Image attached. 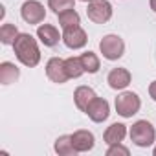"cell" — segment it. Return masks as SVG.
Masks as SVG:
<instances>
[{
  "label": "cell",
  "mask_w": 156,
  "mask_h": 156,
  "mask_svg": "<svg viewBox=\"0 0 156 156\" xmlns=\"http://www.w3.org/2000/svg\"><path fill=\"white\" fill-rule=\"evenodd\" d=\"M62 42L66 48L70 50H81L87 46L88 42V35L81 26H73V28H66L62 30Z\"/></svg>",
  "instance_id": "obj_7"
},
{
  "label": "cell",
  "mask_w": 156,
  "mask_h": 156,
  "mask_svg": "<svg viewBox=\"0 0 156 156\" xmlns=\"http://www.w3.org/2000/svg\"><path fill=\"white\" fill-rule=\"evenodd\" d=\"M15 57L28 68H33L41 62V50L33 35L30 33H19V37L13 42Z\"/></svg>",
  "instance_id": "obj_1"
},
{
  "label": "cell",
  "mask_w": 156,
  "mask_h": 156,
  "mask_svg": "<svg viewBox=\"0 0 156 156\" xmlns=\"http://www.w3.org/2000/svg\"><path fill=\"white\" fill-rule=\"evenodd\" d=\"M96 98V92L90 88V87H77L75 88V92H73V103H75V107L79 108L81 112H87V108H88V105H90V101Z\"/></svg>",
  "instance_id": "obj_13"
},
{
  "label": "cell",
  "mask_w": 156,
  "mask_h": 156,
  "mask_svg": "<svg viewBox=\"0 0 156 156\" xmlns=\"http://www.w3.org/2000/svg\"><path fill=\"white\" fill-rule=\"evenodd\" d=\"M19 77H20V70L13 62L4 61L0 64V83L2 85H11V83H15L19 79Z\"/></svg>",
  "instance_id": "obj_15"
},
{
  "label": "cell",
  "mask_w": 156,
  "mask_h": 156,
  "mask_svg": "<svg viewBox=\"0 0 156 156\" xmlns=\"http://www.w3.org/2000/svg\"><path fill=\"white\" fill-rule=\"evenodd\" d=\"M17 37H19V30L15 24H2V28H0V42L4 46H13Z\"/></svg>",
  "instance_id": "obj_20"
},
{
  "label": "cell",
  "mask_w": 156,
  "mask_h": 156,
  "mask_svg": "<svg viewBox=\"0 0 156 156\" xmlns=\"http://www.w3.org/2000/svg\"><path fill=\"white\" fill-rule=\"evenodd\" d=\"M37 37H39V41H41L44 46H48V48L57 46L59 41L62 39V35L59 33V30H57L53 24H39V28H37Z\"/></svg>",
  "instance_id": "obj_12"
},
{
  "label": "cell",
  "mask_w": 156,
  "mask_h": 156,
  "mask_svg": "<svg viewBox=\"0 0 156 156\" xmlns=\"http://www.w3.org/2000/svg\"><path fill=\"white\" fill-rule=\"evenodd\" d=\"M152 154H154V156H156V147H154V149H152Z\"/></svg>",
  "instance_id": "obj_26"
},
{
  "label": "cell",
  "mask_w": 156,
  "mask_h": 156,
  "mask_svg": "<svg viewBox=\"0 0 156 156\" xmlns=\"http://www.w3.org/2000/svg\"><path fill=\"white\" fill-rule=\"evenodd\" d=\"M85 114H87L94 123H103V121H107L108 116H110V105H108L107 99L96 96V98L90 101V105H88V108H87Z\"/></svg>",
  "instance_id": "obj_9"
},
{
  "label": "cell",
  "mask_w": 156,
  "mask_h": 156,
  "mask_svg": "<svg viewBox=\"0 0 156 156\" xmlns=\"http://www.w3.org/2000/svg\"><path fill=\"white\" fill-rule=\"evenodd\" d=\"M132 81V75L127 68H112L107 75V83L112 90H125Z\"/></svg>",
  "instance_id": "obj_10"
},
{
  "label": "cell",
  "mask_w": 156,
  "mask_h": 156,
  "mask_svg": "<svg viewBox=\"0 0 156 156\" xmlns=\"http://www.w3.org/2000/svg\"><path fill=\"white\" fill-rule=\"evenodd\" d=\"M116 112L121 118H132L141 108V99L136 92H121L116 98Z\"/></svg>",
  "instance_id": "obj_4"
},
{
  "label": "cell",
  "mask_w": 156,
  "mask_h": 156,
  "mask_svg": "<svg viewBox=\"0 0 156 156\" xmlns=\"http://www.w3.org/2000/svg\"><path fill=\"white\" fill-rule=\"evenodd\" d=\"M81 2H87V4H90V2H94V0H81Z\"/></svg>",
  "instance_id": "obj_25"
},
{
  "label": "cell",
  "mask_w": 156,
  "mask_h": 156,
  "mask_svg": "<svg viewBox=\"0 0 156 156\" xmlns=\"http://www.w3.org/2000/svg\"><path fill=\"white\" fill-rule=\"evenodd\" d=\"M149 96L152 98V101H156V81H152L149 85Z\"/></svg>",
  "instance_id": "obj_23"
},
{
  "label": "cell",
  "mask_w": 156,
  "mask_h": 156,
  "mask_svg": "<svg viewBox=\"0 0 156 156\" xmlns=\"http://www.w3.org/2000/svg\"><path fill=\"white\" fill-rule=\"evenodd\" d=\"M81 62H83V68H85V73H98L99 68H101V62H99V57L94 53V51H85L79 55Z\"/></svg>",
  "instance_id": "obj_17"
},
{
  "label": "cell",
  "mask_w": 156,
  "mask_h": 156,
  "mask_svg": "<svg viewBox=\"0 0 156 156\" xmlns=\"http://www.w3.org/2000/svg\"><path fill=\"white\" fill-rule=\"evenodd\" d=\"M72 143H73V147H75L77 152H88V151L94 149L96 138H94V134L90 130L81 129V130H75L72 134Z\"/></svg>",
  "instance_id": "obj_11"
},
{
  "label": "cell",
  "mask_w": 156,
  "mask_h": 156,
  "mask_svg": "<svg viewBox=\"0 0 156 156\" xmlns=\"http://www.w3.org/2000/svg\"><path fill=\"white\" fill-rule=\"evenodd\" d=\"M20 17L28 24H41L46 19V9L39 0H26L20 8Z\"/></svg>",
  "instance_id": "obj_6"
},
{
  "label": "cell",
  "mask_w": 156,
  "mask_h": 156,
  "mask_svg": "<svg viewBox=\"0 0 156 156\" xmlns=\"http://www.w3.org/2000/svg\"><path fill=\"white\" fill-rule=\"evenodd\" d=\"M99 51L103 53V57L107 61H118L125 53V42L119 35L108 33L99 41Z\"/></svg>",
  "instance_id": "obj_3"
},
{
  "label": "cell",
  "mask_w": 156,
  "mask_h": 156,
  "mask_svg": "<svg viewBox=\"0 0 156 156\" xmlns=\"http://www.w3.org/2000/svg\"><path fill=\"white\" fill-rule=\"evenodd\" d=\"M48 8L55 15H59V13H62L66 9H73L75 8V0H48Z\"/></svg>",
  "instance_id": "obj_21"
},
{
  "label": "cell",
  "mask_w": 156,
  "mask_h": 156,
  "mask_svg": "<svg viewBox=\"0 0 156 156\" xmlns=\"http://www.w3.org/2000/svg\"><path fill=\"white\" fill-rule=\"evenodd\" d=\"M130 141L138 147H151L156 140V129L151 121L147 119H140L136 123H132L130 130H129Z\"/></svg>",
  "instance_id": "obj_2"
},
{
  "label": "cell",
  "mask_w": 156,
  "mask_h": 156,
  "mask_svg": "<svg viewBox=\"0 0 156 156\" xmlns=\"http://www.w3.org/2000/svg\"><path fill=\"white\" fill-rule=\"evenodd\" d=\"M64 66H66V73L70 79H79V77L85 73V68H83V62L79 57H68L64 59Z\"/></svg>",
  "instance_id": "obj_18"
},
{
  "label": "cell",
  "mask_w": 156,
  "mask_h": 156,
  "mask_svg": "<svg viewBox=\"0 0 156 156\" xmlns=\"http://www.w3.org/2000/svg\"><path fill=\"white\" fill-rule=\"evenodd\" d=\"M57 17H59V26L62 30L73 28V26H79L81 24V17H79V13H77L75 9H66V11L59 13Z\"/></svg>",
  "instance_id": "obj_19"
},
{
  "label": "cell",
  "mask_w": 156,
  "mask_h": 156,
  "mask_svg": "<svg viewBox=\"0 0 156 156\" xmlns=\"http://www.w3.org/2000/svg\"><path fill=\"white\" fill-rule=\"evenodd\" d=\"M149 6H151V9L156 13V0H149Z\"/></svg>",
  "instance_id": "obj_24"
},
{
  "label": "cell",
  "mask_w": 156,
  "mask_h": 156,
  "mask_svg": "<svg viewBox=\"0 0 156 156\" xmlns=\"http://www.w3.org/2000/svg\"><path fill=\"white\" fill-rule=\"evenodd\" d=\"M125 136H127V125H123V123H112L103 132V141L107 145H114V143H121L125 140Z\"/></svg>",
  "instance_id": "obj_14"
},
{
  "label": "cell",
  "mask_w": 156,
  "mask_h": 156,
  "mask_svg": "<svg viewBox=\"0 0 156 156\" xmlns=\"http://www.w3.org/2000/svg\"><path fill=\"white\" fill-rule=\"evenodd\" d=\"M87 17L96 24H105L112 19V4L108 0H94L87 8Z\"/></svg>",
  "instance_id": "obj_5"
},
{
  "label": "cell",
  "mask_w": 156,
  "mask_h": 156,
  "mask_svg": "<svg viewBox=\"0 0 156 156\" xmlns=\"http://www.w3.org/2000/svg\"><path fill=\"white\" fill-rule=\"evenodd\" d=\"M53 149H55V152L59 154V156H73L77 151H75V147H73V143H72V134H62V136H59L57 140H55V143H53Z\"/></svg>",
  "instance_id": "obj_16"
},
{
  "label": "cell",
  "mask_w": 156,
  "mask_h": 156,
  "mask_svg": "<svg viewBox=\"0 0 156 156\" xmlns=\"http://www.w3.org/2000/svg\"><path fill=\"white\" fill-rule=\"evenodd\" d=\"M46 75L51 83H57V85H64L70 77L66 73V66H64V59L61 57H51L48 59L46 62Z\"/></svg>",
  "instance_id": "obj_8"
},
{
  "label": "cell",
  "mask_w": 156,
  "mask_h": 156,
  "mask_svg": "<svg viewBox=\"0 0 156 156\" xmlns=\"http://www.w3.org/2000/svg\"><path fill=\"white\" fill-rule=\"evenodd\" d=\"M129 156L130 154V151L127 149V147H123L121 143H114V145H108V149H107V156Z\"/></svg>",
  "instance_id": "obj_22"
}]
</instances>
